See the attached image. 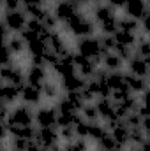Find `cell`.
I'll list each match as a JSON object with an SVG mask.
<instances>
[{"instance_id":"obj_14","label":"cell","mask_w":150,"mask_h":151,"mask_svg":"<svg viewBox=\"0 0 150 151\" xmlns=\"http://www.w3.org/2000/svg\"><path fill=\"white\" fill-rule=\"evenodd\" d=\"M125 84L129 86L133 95H143L150 86L147 77H138V76H133V74H125Z\"/></svg>"},{"instance_id":"obj_21","label":"cell","mask_w":150,"mask_h":151,"mask_svg":"<svg viewBox=\"0 0 150 151\" xmlns=\"http://www.w3.org/2000/svg\"><path fill=\"white\" fill-rule=\"evenodd\" d=\"M141 23L131 16H124L118 19V30H124V32H131V34H138Z\"/></svg>"},{"instance_id":"obj_22","label":"cell","mask_w":150,"mask_h":151,"mask_svg":"<svg viewBox=\"0 0 150 151\" xmlns=\"http://www.w3.org/2000/svg\"><path fill=\"white\" fill-rule=\"evenodd\" d=\"M5 46L12 51V55H14V56L21 55V53L27 49V42L23 40V37H21V35H12V37L5 42Z\"/></svg>"},{"instance_id":"obj_40","label":"cell","mask_w":150,"mask_h":151,"mask_svg":"<svg viewBox=\"0 0 150 151\" xmlns=\"http://www.w3.org/2000/svg\"><path fill=\"white\" fill-rule=\"evenodd\" d=\"M41 23H42L48 30H51V32H53V30H57V27H58V19H57V16H55L51 11L42 18V21H41Z\"/></svg>"},{"instance_id":"obj_44","label":"cell","mask_w":150,"mask_h":151,"mask_svg":"<svg viewBox=\"0 0 150 151\" xmlns=\"http://www.w3.org/2000/svg\"><path fill=\"white\" fill-rule=\"evenodd\" d=\"M106 4L115 9V11H118V9H125V0H106Z\"/></svg>"},{"instance_id":"obj_37","label":"cell","mask_w":150,"mask_h":151,"mask_svg":"<svg viewBox=\"0 0 150 151\" xmlns=\"http://www.w3.org/2000/svg\"><path fill=\"white\" fill-rule=\"evenodd\" d=\"M133 93H131V90H129V86L127 84H124V86H120V88H117V90H113L111 93V99L115 102H122V100H125L127 97H131Z\"/></svg>"},{"instance_id":"obj_41","label":"cell","mask_w":150,"mask_h":151,"mask_svg":"<svg viewBox=\"0 0 150 151\" xmlns=\"http://www.w3.org/2000/svg\"><path fill=\"white\" fill-rule=\"evenodd\" d=\"M28 139H20V137H12L11 141V151H27L28 150Z\"/></svg>"},{"instance_id":"obj_26","label":"cell","mask_w":150,"mask_h":151,"mask_svg":"<svg viewBox=\"0 0 150 151\" xmlns=\"http://www.w3.org/2000/svg\"><path fill=\"white\" fill-rule=\"evenodd\" d=\"M42 97L44 99H48V100H53V99H57V95H58V84L55 83V81H51V79H48L44 84H42Z\"/></svg>"},{"instance_id":"obj_25","label":"cell","mask_w":150,"mask_h":151,"mask_svg":"<svg viewBox=\"0 0 150 151\" xmlns=\"http://www.w3.org/2000/svg\"><path fill=\"white\" fill-rule=\"evenodd\" d=\"M118 19H120V18H117V16L106 19L104 23L99 25V30H101L104 35H115V34L118 32Z\"/></svg>"},{"instance_id":"obj_30","label":"cell","mask_w":150,"mask_h":151,"mask_svg":"<svg viewBox=\"0 0 150 151\" xmlns=\"http://www.w3.org/2000/svg\"><path fill=\"white\" fill-rule=\"evenodd\" d=\"M108 132H110V130H108L104 125H101L99 121H97V123H92V128H90V139L95 141V142H99Z\"/></svg>"},{"instance_id":"obj_34","label":"cell","mask_w":150,"mask_h":151,"mask_svg":"<svg viewBox=\"0 0 150 151\" xmlns=\"http://www.w3.org/2000/svg\"><path fill=\"white\" fill-rule=\"evenodd\" d=\"M99 39H101V47H103V53L104 55L113 53L117 49V46H118L113 35H103V37H99Z\"/></svg>"},{"instance_id":"obj_11","label":"cell","mask_w":150,"mask_h":151,"mask_svg":"<svg viewBox=\"0 0 150 151\" xmlns=\"http://www.w3.org/2000/svg\"><path fill=\"white\" fill-rule=\"evenodd\" d=\"M94 104H95V107H97V111H99L101 119L110 121V119L118 118L117 113H115V104H117V102H115L113 99H103V97H97V100H95Z\"/></svg>"},{"instance_id":"obj_27","label":"cell","mask_w":150,"mask_h":151,"mask_svg":"<svg viewBox=\"0 0 150 151\" xmlns=\"http://www.w3.org/2000/svg\"><path fill=\"white\" fill-rule=\"evenodd\" d=\"M55 107H57L58 114H74V113H78V109L74 107V104H73L67 97H62V99L55 104Z\"/></svg>"},{"instance_id":"obj_4","label":"cell","mask_w":150,"mask_h":151,"mask_svg":"<svg viewBox=\"0 0 150 151\" xmlns=\"http://www.w3.org/2000/svg\"><path fill=\"white\" fill-rule=\"evenodd\" d=\"M28 19L30 18L27 16V12L23 9H20V11H12V12H4V21L2 23H5L12 30V34H21L27 28Z\"/></svg>"},{"instance_id":"obj_8","label":"cell","mask_w":150,"mask_h":151,"mask_svg":"<svg viewBox=\"0 0 150 151\" xmlns=\"http://www.w3.org/2000/svg\"><path fill=\"white\" fill-rule=\"evenodd\" d=\"M57 118H58L57 107H39L36 113V123L39 128L57 127Z\"/></svg>"},{"instance_id":"obj_9","label":"cell","mask_w":150,"mask_h":151,"mask_svg":"<svg viewBox=\"0 0 150 151\" xmlns=\"http://www.w3.org/2000/svg\"><path fill=\"white\" fill-rule=\"evenodd\" d=\"M87 81H88V79H85L83 76H79L76 72V74L60 77V86H62V90H64L66 93H69V91H81V90L87 86Z\"/></svg>"},{"instance_id":"obj_42","label":"cell","mask_w":150,"mask_h":151,"mask_svg":"<svg viewBox=\"0 0 150 151\" xmlns=\"http://www.w3.org/2000/svg\"><path fill=\"white\" fill-rule=\"evenodd\" d=\"M21 0H4V9L5 12H12V11H20L21 7Z\"/></svg>"},{"instance_id":"obj_43","label":"cell","mask_w":150,"mask_h":151,"mask_svg":"<svg viewBox=\"0 0 150 151\" xmlns=\"http://www.w3.org/2000/svg\"><path fill=\"white\" fill-rule=\"evenodd\" d=\"M140 23H141V30H143L145 34H149V35H150V11L143 16V19H141Z\"/></svg>"},{"instance_id":"obj_35","label":"cell","mask_w":150,"mask_h":151,"mask_svg":"<svg viewBox=\"0 0 150 151\" xmlns=\"http://www.w3.org/2000/svg\"><path fill=\"white\" fill-rule=\"evenodd\" d=\"M66 97L74 104V107L78 109V111H81V109L87 106V102H85V99H83L81 91H69V93H66Z\"/></svg>"},{"instance_id":"obj_7","label":"cell","mask_w":150,"mask_h":151,"mask_svg":"<svg viewBox=\"0 0 150 151\" xmlns=\"http://www.w3.org/2000/svg\"><path fill=\"white\" fill-rule=\"evenodd\" d=\"M36 141H37L42 148H51V146L58 144V141H60V132H58V127L37 128V137H36Z\"/></svg>"},{"instance_id":"obj_24","label":"cell","mask_w":150,"mask_h":151,"mask_svg":"<svg viewBox=\"0 0 150 151\" xmlns=\"http://www.w3.org/2000/svg\"><path fill=\"white\" fill-rule=\"evenodd\" d=\"M113 37L117 40V44H122V46H136V42H138V35L136 34L124 32V30H118Z\"/></svg>"},{"instance_id":"obj_31","label":"cell","mask_w":150,"mask_h":151,"mask_svg":"<svg viewBox=\"0 0 150 151\" xmlns=\"http://www.w3.org/2000/svg\"><path fill=\"white\" fill-rule=\"evenodd\" d=\"M97 144H99V148H101V151H110V150H122V148H120V146L117 144V141L113 139L111 132H108V134H106V135H104V137H103V139H101L99 142H97Z\"/></svg>"},{"instance_id":"obj_47","label":"cell","mask_w":150,"mask_h":151,"mask_svg":"<svg viewBox=\"0 0 150 151\" xmlns=\"http://www.w3.org/2000/svg\"><path fill=\"white\" fill-rule=\"evenodd\" d=\"M46 0H23V4H37V5H44Z\"/></svg>"},{"instance_id":"obj_16","label":"cell","mask_w":150,"mask_h":151,"mask_svg":"<svg viewBox=\"0 0 150 151\" xmlns=\"http://www.w3.org/2000/svg\"><path fill=\"white\" fill-rule=\"evenodd\" d=\"M21 88H23V86H21ZM21 88H20V86H14V84L4 83V86H2V90H0V99H2V102L7 104V106H11V104H14L16 100H20V99H21Z\"/></svg>"},{"instance_id":"obj_17","label":"cell","mask_w":150,"mask_h":151,"mask_svg":"<svg viewBox=\"0 0 150 151\" xmlns=\"http://www.w3.org/2000/svg\"><path fill=\"white\" fill-rule=\"evenodd\" d=\"M111 135H113V139L117 141V144H118L120 148H124L125 144H131V128H129L124 121H122L117 128H113Z\"/></svg>"},{"instance_id":"obj_38","label":"cell","mask_w":150,"mask_h":151,"mask_svg":"<svg viewBox=\"0 0 150 151\" xmlns=\"http://www.w3.org/2000/svg\"><path fill=\"white\" fill-rule=\"evenodd\" d=\"M58 132H60V139H64L66 142H74L78 139L74 127H62V128H58Z\"/></svg>"},{"instance_id":"obj_1","label":"cell","mask_w":150,"mask_h":151,"mask_svg":"<svg viewBox=\"0 0 150 151\" xmlns=\"http://www.w3.org/2000/svg\"><path fill=\"white\" fill-rule=\"evenodd\" d=\"M95 28H97L95 21L94 19H88L81 11L76 12L67 23H64V30H67L69 34H73V35H76V37H79V39L94 37Z\"/></svg>"},{"instance_id":"obj_13","label":"cell","mask_w":150,"mask_h":151,"mask_svg":"<svg viewBox=\"0 0 150 151\" xmlns=\"http://www.w3.org/2000/svg\"><path fill=\"white\" fill-rule=\"evenodd\" d=\"M42 99H44V97H42V90L37 88V86L27 83V84L21 88V100H23L25 104H28V106H39Z\"/></svg>"},{"instance_id":"obj_2","label":"cell","mask_w":150,"mask_h":151,"mask_svg":"<svg viewBox=\"0 0 150 151\" xmlns=\"http://www.w3.org/2000/svg\"><path fill=\"white\" fill-rule=\"evenodd\" d=\"M34 121H36V113L32 111V107L28 104L12 107L11 114H9V119H7L9 125H20V127H28Z\"/></svg>"},{"instance_id":"obj_45","label":"cell","mask_w":150,"mask_h":151,"mask_svg":"<svg viewBox=\"0 0 150 151\" xmlns=\"http://www.w3.org/2000/svg\"><path fill=\"white\" fill-rule=\"evenodd\" d=\"M141 104H145L147 107H150V86H149V90L143 93V100H141Z\"/></svg>"},{"instance_id":"obj_48","label":"cell","mask_w":150,"mask_h":151,"mask_svg":"<svg viewBox=\"0 0 150 151\" xmlns=\"http://www.w3.org/2000/svg\"><path fill=\"white\" fill-rule=\"evenodd\" d=\"M141 151H150V141H149V139L141 144Z\"/></svg>"},{"instance_id":"obj_32","label":"cell","mask_w":150,"mask_h":151,"mask_svg":"<svg viewBox=\"0 0 150 151\" xmlns=\"http://www.w3.org/2000/svg\"><path fill=\"white\" fill-rule=\"evenodd\" d=\"M76 128V135L79 137V139H87V137H90V128H92V123L90 121H87L85 118L78 123V125H74Z\"/></svg>"},{"instance_id":"obj_51","label":"cell","mask_w":150,"mask_h":151,"mask_svg":"<svg viewBox=\"0 0 150 151\" xmlns=\"http://www.w3.org/2000/svg\"><path fill=\"white\" fill-rule=\"evenodd\" d=\"M21 2H23V0H21Z\"/></svg>"},{"instance_id":"obj_49","label":"cell","mask_w":150,"mask_h":151,"mask_svg":"<svg viewBox=\"0 0 150 151\" xmlns=\"http://www.w3.org/2000/svg\"><path fill=\"white\" fill-rule=\"evenodd\" d=\"M110 151H122V150H110Z\"/></svg>"},{"instance_id":"obj_20","label":"cell","mask_w":150,"mask_h":151,"mask_svg":"<svg viewBox=\"0 0 150 151\" xmlns=\"http://www.w3.org/2000/svg\"><path fill=\"white\" fill-rule=\"evenodd\" d=\"M103 65H104V69H106V70L115 72V70H120V69H122L124 60H122L115 51H113V53H108V55H104V56H103Z\"/></svg>"},{"instance_id":"obj_5","label":"cell","mask_w":150,"mask_h":151,"mask_svg":"<svg viewBox=\"0 0 150 151\" xmlns=\"http://www.w3.org/2000/svg\"><path fill=\"white\" fill-rule=\"evenodd\" d=\"M2 81L7 84H14V86H25L27 84V76L21 70L20 65L12 63V65H4L2 67Z\"/></svg>"},{"instance_id":"obj_19","label":"cell","mask_w":150,"mask_h":151,"mask_svg":"<svg viewBox=\"0 0 150 151\" xmlns=\"http://www.w3.org/2000/svg\"><path fill=\"white\" fill-rule=\"evenodd\" d=\"M115 12H117V11L111 9L108 4H99V5H95V7H94V21H95V25L99 27V25L104 23L106 19H110V18H113V16H117Z\"/></svg>"},{"instance_id":"obj_29","label":"cell","mask_w":150,"mask_h":151,"mask_svg":"<svg viewBox=\"0 0 150 151\" xmlns=\"http://www.w3.org/2000/svg\"><path fill=\"white\" fill-rule=\"evenodd\" d=\"M108 84H110L111 90H117V88L124 86V84H125V74L120 72V70L110 72V74H108Z\"/></svg>"},{"instance_id":"obj_15","label":"cell","mask_w":150,"mask_h":151,"mask_svg":"<svg viewBox=\"0 0 150 151\" xmlns=\"http://www.w3.org/2000/svg\"><path fill=\"white\" fill-rule=\"evenodd\" d=\"M48 81V72H46V67H37V65H32L27 72V83L28 84H34L37 88H42V84Z\"/></svg>"},{"instance_id":"obj_36","label":"cell","mask_w":150,"mask_h":151,"mask_svg":"<svg viewBox=\"0 0 150 151\" xmlns=\"http://www.w3.org/2000/svg\"><path fill=\"white\" fill-rule=\"evenodd\" d=\"M64 151H88V144L87 139H76L74 142H67L64 146Z\"/></svg>"},{"instance_id":"obj_50","label":"cell","mask_w":150,"mask_h":151,"mask_svg":"<svg viewBox=\"0 0 150 151\" xmlns=\"http://www.w3.org/2000/svg\"><path fill=\"white\" fill-rule=\"evenodd\" d=\"M67 2H74V0H67Z\"/></svg>"},{"instance_id":"obj_39","label":"cell","mask_w":150,"mask_h":151,"mask_svg":"<svg viewBox=\"0 0 150 151\" xmlns=\"http://www.w3.org/2000/svg\"><path fill=\"white\" fill-rule=\"evenodd\" d=\"M141 116L138 114V111H133V113H129L125 116V119H124V123L129 127V128H136V127H141Z\"/></svg>"},{"instance_id":"obj_3","label":"cell","mask_w":150,"mask_h":151,"mask_svg":"<svg viewBox=\"0 0 150 151\" xmlns=\"http://www.w3.org/2000/svg\"><path fill=\"white\" fill-rule=\"evenodd\" d=\"M78 53L90 58V60H95V58H103L104 53H103V47H101V39L97 37H83L78 40Z\"/></svg>"},{"instance_id":"obj_12","label":"cell","mask_w":150,"mask_h":151,"mask_svg":"<svg viewBox=\"0 0 150 151\" xmlns=\"http://www.w3.org/2000/svg\"><path fill=\"white\" fill-rule=\"evenodd\" d=\"M124 11H125V16H131V18L141 21L143 16L149 12V5H147V0H127Z\"/></svg>"},{"instance_id":"obj_28","label":"cell","mask_w":150,"mask_h":151,"mask_svg":"<svg viewBox=\"0 0 150 151\" xmlns=\"http://www.w3.org/2000/svg\"><path fill=\"white\" fill-rule=\"evenodd\" d=\"M81 114H83V118H85L87 121H90V123H97V121L101 119L95 104H87V106L81 109Z\"/></svg>"},{"instance_id":"obj_18","label":"cell","mask_w":150,"mask_h":151,"mask_svg":"<svg viewBox=\"0 0 150 151\" xmlns=\"http://www.w3.org/2000/svg\"><path fill=\"white\" fill-rule=\"evenodd\" d=\"M48 44H50V49H51V51H55L58 56H64V55H67V53H69L66 40L62 39L60 32H57V30H53V32H51V37H50V40H48Z\"/></svg>"},{"instance_id":"obj_46","label":"cell","mask_w":150,"mask_h":151,"mask_svg":"<svg viewBox=\"0 0 150 151\" xmlns=\"http://www.w3.org/2000/svg\"><path fill=\"white\" fill-rule=\"evenodd\" d=\"M141 127H143V130H150V116L141 119Z\"/></svg>"},{"instance_id":"obj_23","label":"cell","mask_w":150,"mask_h":151,"mask_svg":"<svg viewBox=\"0 0 150 151\" xmlns=\"http://www.w3.org/2000/svg\"><path fill=\"white\" fill-rule=\"evenodd\" d=\"M27 49L30 51V56H44L48 51H50V44L46 42V40H34L32 44H28L27 46Z\"/></svg>"},{"instance_id":"obj_33","label":"cell","mask_w":150,"mask_h":151,"mask_svg":"<svg viewBox=\"0 0 150 151\" xmlns=\"http://www.w3.org/2000/svg\"><path fill=\"white\" fill-rule=\"evenodd\" d=\"M145 141H147V134H145L143 127L131 128V144H138V146H141Z\"/></svg>"},{"instance_id":"obj_6","label":"cell","mask_w":150,"mask_h":151,"mask_svg":"<svg viewBox=\"0 0 150 151\" xmlns=\"http://www.w3.org/2000/svg\"><path fill=\"white\" fill-rule=\"evenodd\" d=\"M76 12H79V5L74 2H67V0H58L53 5V14L57 16L58 23H67Z\"/></svg>"},{"instance_id":"obj_10","label":"cell","mask_w":150,"mask_h":151,"mask_svg":"<svg viewBox=\"0 0 150 151\" xmlns=\"http://www.w3.org/2000/svg\"><path fill=\"white\" fill-rule=\"evenodd\" d=\"M127 69H129V74L138 76V77H149L150 76V65L147 63V60L141 58L140 55H134L127 62Z\"/></svg>"}]
</instances>
